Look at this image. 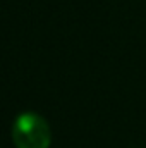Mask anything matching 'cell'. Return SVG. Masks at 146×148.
Returning <instances> with one entry per match:
<instances>
[{
  "mask_svg": "<svg viewBox=\"0 0 146 148\" xmlns=\"http://www.w3.org/2000/svg\"><path fill=\"white\" fill-rule=\"evenodd\" d=\"M12 141L17 148H48L52 143L50 126L41 115L24 112L12 124Z\"/></svg>",
  "mask_w": 146,
  "mask_h": 148,
  "instance_id": "obj_1",
  "label": "cell"
}]
</instances>
